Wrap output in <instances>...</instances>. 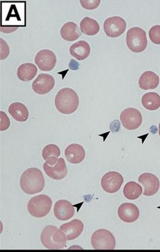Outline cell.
Masks as SVG:
<instances>
[{
	"label": "cell",
	"instance_id": "5b68a950",
	"mask_svg": "<svg viewBox=\"0 0 160 252\" xmlns=\"http://www.w3.org/2000/svg\"><path fill=\"white\" fill-rule=\"evenodd\" d=\"M147 44L146 32L142 29L133 27L128 31L127 44L133 53H142L147 48Z\"/></svg>",
	"mask_w": 160,
	"mask_h": 252
},
{
	"label": "cell",
	"instance_id": "8992f818",
	"mask_svg": "<svg viewBox=\"0 0 160 252\" xmlns=\"http://www.w3.org/2000/svg\"><path fill=\"white\" fill-rule=\"evenodd\" d=\"M91 243L95 250H113L116 247L114 236L105 229L96 231L91 236Z\"/></svg>",
	"mask_w": 160,
	"mask_h": 252
},
{
	"label": "cell",
	"instance_id": "ac0fdd59",
	"mask_svg": "<svg viewBox=\"0 0 160 252\" xmlns=\"http://www.w3.org/2000/svg\"><path fill=\"white\" fill-rule=\"evenodd\" d=\"M160 83L159 76L154 71H147L140 76L139 85L142 90H155Z\"/></svg>",
	"mask_w": 160,
	"mask_h": 252
},
{
	"label": "cell",
	"instance_id": "484cf974",
	"mask_svg": "<svg viewBox=\"0 0 160 252\" xmlns=\"http://www.w3.org/2000/svg\"><path fill=\"white\" fill-rule=\"evenodd\" d=\"M142 188L134 182H129L125 185L123 189V194L126 198L129 200H135L141 196Z\"/></svg>",
	"mask_w": 160,
	"mask_h": 252
},
{
	"label": "cell",
	"instance_id": "4dcf8cb0",
	"mask_svg": "<svg viewBox=\"0 0 160 252\" xmlns=\"http://www.w3.org/2000/svg\"><path fill=\"white\" fill-rule=\"evenodd\" d=\"M159 135H160V125H159Z\"/></svg>",
	"mask_w": 160,
	"mask_h": 252
},
{
	"label": "cell",
	"instance_id": "f546056e",
	"mask_svg": "<svg viewBox=\"0 0 160 252\" xmlns=\"http://www.w3.org/2000/svg\"><path fill=\"white\" fill-rule=\"evenodd\" d=\"M0 43H1V53H0V59L1 60H4L8 57L9 54V48L8 44H7L6 42L2 39H0Z\"/></svg>",
	"mask_w": 160,
	"mask_h": 252
},
{
	"label": "cell",
	"instance_id": "7a4b0ae2",
	"mask_svg": "<svg viewBox=\"0 0 160 252\" xmlns=\"http://www.w3.org/2000/svg\"><path fill=\"white\" fill-rule=\"evenodd\" d=\"M79 97L72 89L65 88L59 91L55 97V107L64 115H70L77 110Z\"/></svg>",
	"mask_w": 160,
	"mask_h": 252
},
{
	"label": "cell",
	"instance_id": "4fadbf2b",
	"mask_svg": "<svg viewBox=\"0 0 160 252\" xmlns=\"http://www.w3.org/2000/svg\"><path fill=\"white\" fill-rule=\"evenodd\" d=\"M43 170L49 178L55 180L64 179L68 173L67 167L63 158H59L58 161L53 165H49L44 162Z\"/></svg>",
	"mask_w": 160,
	"mask_h": 252
},
{
	"label": "cell",
	"instance_id": "9c48e42d",
	"mask_svg": "<svg viewBox=\"0 0 160 252\" xmlns=\"http://www.w3.org/2000/svg\"><path fill=\"white\" fill-rule=\"evenodd\" d=\"M124 182V179L120 173L109 172L105 174L101 180V187L103 191L113 194L118 192Z\"/></svg>",
	"mask_w": 160,
	"mask_h": 252
},
{
	"label": "cell",
	"instance_id": "277c9868",
	"mask_svg": "<svg viewBox=\"0 0 160 252\" xmlns=\"http://www.w3.org/2000/svg\"><path fill=\"white\" fill-rule=\"evenodd\" d=\"M53 201L48 196L40 194L32 197L27 204L29 214L35 218L46 217L51 211Z\"/></svg>",
	"mask_w": 160,
	"mask_h": 252
},
{
	"label": "cell",
	"instance_id": "3957f363",
	"mask_svg": "<svg viewBox=\"0 0 160 252\" xmlns=\"http://www.w3.org/2000/svg\"><path fill=\"white\" fill-rule=\"evenodd\" d=\"M40 239L42 244L50 250L64 249L67 241L65 234L60 229L52 225L46 226L43 229Z\"/></svg>",
	"mask_w": 160,
	"mask_h": 252
},
{
	"label": "cell",
	"instance_id": "d4e9b609",
	"mask_svg": "<svg viewBox=\"0 0 160 252\" xmlns=\"http://www.w3.org/2000/svg\"><path fill=\"white\" fill-rule=\"evenodd\" d=\"M142 104L145 109L155 111L160 107V96L156 93H149L142 96Z\"/></svg>",
	"mask_w": 160,
	"mask_h": 252
},
{
	"label": "cell",
	"instance_id": "83f0119b",
	"mask_svg": "<svg viewBox=\"0 0 160 252\" xmlns=\"http://www.w3.org/2000/svg\"><path fill=\"white\" fill-rule=\"evenodd\" d=\"M10 120L6 113L3 112H0V130L4 131L9 127Z\"/></svg>",
	"mask_w": 160,
	"mask_h": 252
},
{
	"label": "cell",
	"instance_id": "cb8c5ba5",
	"mask_svg": "<svg viewBox=\"0 0 160 252\" xmlns=\"http://www.w3.org/2000/svg\"><path fill=\"white\" fill-rule=\"evenodd\" d=\"M80 26L81 32L88 36L96 35L100 31L98 22L89 17H85L81 21Z\"/></svg>",
	"mask_w": 160,
	"mask_h": 252
},
{
	"label": "cell",
	"instance_id": "603a6c76",
	"mask_svg": "<svg viewBox=\"0 0 160 252\" xmlns=\"http://www.w3.org/2000/svg\"><path fill=\"white\" fill-rule=\"evenodd\" d=\"M60 155V148L54 144L46 145L42 151V157L45 160V163L49 165L56 164L58 161V158Z\"/></svg>",
	"mask_w": 160,
	"mask_h": 252
},
{
	"label": "cell",
	"instance_id": "44dd1931",
	"mask_svg": "<svg viewBox=\"0 0 160 252\" xmlns=\"http://www.w3.org/2000/svg\"><path fill=\"white\" fill-rule=\"evenodd\" d=\"M8 112L10 115L18 122H26L29 117V110L26 106L21 102L12 103L9 106Z\"/></svg>",
	"mask_w": 160,
	"mask_h": 252
},
{
	"label": "cell",
	"instance_id": "30bf717a",
	"mask_svg": "<svg viewBox=\"0 0 160 252\" xmlns=\"http://www.w3.org/2000/svg\"><path fill=\"white\" fill-rule=\"evenodd\" d=\"M34 63L39 70L49 71L53 70L57 63L55 54L49 49H43L36 54Z\"/></svg>",
	"mask_w": 160,
	"mask_h": 252
},
{
	"label": "cell",
	"instance_id": "f1b7e54d",
	"mask_svg": "<svg viewBox=\"0 0 160 252\" xmlns=\"http://www.w3.org/2000/svg\"><path fill=\"white\" fill-rule=\"evenodd\" d=\"M81 6L86 9L91 10L97 8L98 5L100 3V0H95V1H84V0H81L80 1Z\"/></svg>",
	"mask_w": 160,
	"mask_h": 252
},
{
	"label": "cell",
	"instance_id": "7402d4cb",
	"mask_svg": "<svg viewBox=\"0 0 160 252\" xmlns=\"http://www.w3.org/2000/svg\"><path fill=\"white\" fill-rule=\"evenodd\" d=\"M38 70L36 65L32 63H25L19 66L17 75L20 80L29 81L35 77Z\"/></svg>",
	"mask_w": 160,
	"mask_h": 252
},
{
	"label": "cell",
	"instance_id": "52a82bcc",
	"mask_svg": "<svg viewBox=\"0 0 160 252\" xmlns=\"http://www.w3.org/2000/svg\"><path fill=\"white\" fill-rule=\"evenodd\" d=\"M120 121L126 129L134 130L139 128L142 123V116L139 110L128 108L121 113Z\"/></svg>",
	"mask_w": 160,
	"mask_h": 252
},
{
	"label": "cell",
	"instance_id": "5bb4252c",
	"mask_svg": "<svg viewBox=\"0 0 160 252\" xmlns=\"http://www.w3.org/2000/svg\"><path fill=\"white\" fill-rule=\"evenodd\" d=\"M54 214L59 220H68L72 218L75 214V209L72 204L66 200H59L54 205Z\"/></svg>",
	"mask_w": 160,
	"mask_h": 252
},
{
	"label": "cell",
	"instance_id": "9a60e30c",
	"mask_svg": "<svg viewBox=\"0 0 160 252\" xmlns=\"http://www.w3.org/2000/svg\"><path fill=\"white\" fill-rule=\"evenodd\" d=\"M118 216L125 223H133L139 219L140 212L138 207L132 203H124L118 207Z\"/></svg>",
	"mask_w": 160,
	"mask_h": 252
},
{
	"label": "cell",
	"instance_id": "6da1fadb",
	"mask_svg": "<svg viewBox=\"0 0 160 252\" xmlns=\"http://www.w3.org/2000/svg\"><path fill=\"white\" fill-rule=\"evenodd\" d=\"M20 186L22 191L32 195L43 191L45 186V180L40 170L37 168H29L21 175Z\"/></svg>",
	"mask_w": 160,
	"mask_h": 252
},
{
	"label": "cell",
	"instance_id": "d6986e66",
	"mask_svg": "<svg viewBox=\"0 0 160 252\" xmlns=\"http://www.w3.org/2000/svg\"><path fill=\"white\" fill-rule=\"evenodd\" d=\"M91 53L90 44L85 41H79L70 46V53L78 61H83L88 58Z\"/></svg>",
	"mask_w": 160,
	"mask_h": 252
},
{
	"label": "cell",
	"instance_id": "ba28073f",
	"mask_svg": "<svg viewBox=\"0 0 160 252\" xmlns=\"http://www.w3.org/2000/svg\"><path fill=\"white\" fill-rule=\"evenodd\" d=\"M127 29V22L119 16L109 17L103 23V30L110 38H117L124 33Z\"/></svg>",
	"mask_w": 160,
	"mask_h": 252
},
{
	"label": "cell",
	"instance_id": "ffe728a7",
	"mask_svg": "<svg viewBox=\"0 0 160 252\" xmlns=\"http://www.w3.org/2000/svg\"><path fill=\"white\" fill-rule=\"evenodd\" d=\"M81 32L77 24L68 22L64 25L61 29V36L64 40L73 41L80 38Z\"/></svg>",
	"mask_w": 160,
	"mask_h": 252
},
{
	"label": "cell",
	"instance_id": "e0dca14e",
	"mask_svg": "<svg viewBox=\"0 0 160 252\" xmlns=\"http://www.w3.org/2000/svg\"><path fill=\"white\" fill-rule=\"evenodd\" d=\"M65 156L67 161L71 164H80L86 157L85 150L82 146L79 144H71L66 148Z\"/></svg>",
	"mask_w": 160,
	"mask_h": 252
},
{
	"label": "cell",
	"instance_id": "2e32d148",
	"mask_svg": "<svg viewBox=\"0 0 160 252\" xmlns=\"http://www.w3.org/2000/svg\"><path fill=\"white\" fill-rule=\"evenodd\" d=\"M59 229L65 234L67 241H72L78 238L83 233L84 225L80 220L75 219L63 224Z\"/></svg>",
	"mask_w": 160,
	"mask_h": 252
},
{
	"label": "cell",
	"instance_id": "4316f807",
	"mask_svg": "<svg viewBox=\"0 0 160 252\" xmlns=\"http://www.w3.org/2000/svg\"><path fill=\"white\" fill-rule=\"evenodd\" d=\"M149 38L150 40L153 43L155 44H160V26L157 25V26H153L150 29Z\"/></svg>",
	"mask_w": 160,
	"mask_h": 252
},
{
	"label": "cell",
	"instance_id": "7c38bea8",
	"mask_svg": "<svg viewBox=\"0 0 160 252\" xmlns=\"http://www.w3.org/2000/svg\"><path fill=\"white\" fill-rule=\"evenodd\" d=\"M138 181L144 187L143 195L145 196H154L160 189L159 178L150 173H144L140 175Z\"/></svg>",
	"mask_w": 160,
	"mask_h": 252
},
{
	"label": "cell",
	"instance_id": "8fae6325",
	"mask_svg": "<svg viewBox=\"0 0 160 252\" xmlns=\"http://www.w3.org/2000/svg\"><path fill=\"white\" fill-rule=\"evenodd\" d=\"M55 85L53 76L48 74L41 73L37 76L32 84V89L39 95H45L50 93Z\"/></svg>",
	"mask_w": 160,
	"mask_h": 252
}]
</instances>
